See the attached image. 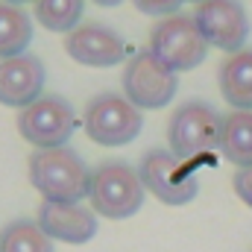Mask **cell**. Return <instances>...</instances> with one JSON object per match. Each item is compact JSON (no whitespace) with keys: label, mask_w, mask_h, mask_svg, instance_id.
<instances>
[{"label":"cell","mask_w":252,"mask_h":252,"mask_svg":"<svg viewBox=\"0 0 252 252\" xmlns=\"http://www.w3.org/2000/svg\"><path fill=\"white\" fill-rule=\"evenodd\" d=\"M144 129V115L124 94L103 91L85 106V135L100 147H124L132 144Z\"/></svg>","instance_id":"obj_6"},{"label":"cell","mask_w":252,"mask_h":252,"mask_svg":"<svg viewBox=\"0 0 252 252\" xmlns=\"http://www.w3.org/2000/svg\"><path fill=\"white\" fill-rule=\"evenodd\" d=\"M138 176L147 193H153L164 205H188L199 193V179L188 161L173 156L170 150H147L138 161Z\"/></svg>","instance_id":"obj_5"},{"label":"cell","mask_w":252,"mask_h":252,"mask_svg":"<svg viewBox=\"0 0 252 252\" xmlns=\"http://www.w3.org/2000/svg\"><path fill=\"white\" fill-rule=\"evenodd\" d=\"M132 6L144 15H153V18H167V15H176L182 0H132Z\"/></svg>","instance_id":"obj_18"},{"label":"cell","mask_w":252,"mask_h":252,"mask_svg":"<svg viewBox=\"0 0 252 252\" xmlns=\"http://www.w3.org/2000/svg\"><path fill=\"white\" fill-rule=\"evenodd\" d=\"M147 188L138 176V167L126 161H103L88 176L91 211L106 220H129L141 211Z\"/></svg>","instance_id":"obj_2"},{"label":"cell","mask_w":252,"mask_h":252,"mask_svg":"<svg viewBox=\"0 0 252 252\" xmlns=\"http://www.w3.org/2000/svg\"><path fill=\"white\" fill-rule=\"evenodd\" d=\"M47 70L38 56L21 53L12 59H0V103L9 109H27L44 94Z\"/></svg>","instance_id":"obj_12"},{"label":"cell","mask_w":252,"mask_h":252,"mask_svg":"<svg viewBox=\"0 0 252 252\" xmlns=\"http://www.w3.org/2000/svg\"><path fill=\"white\" fill-rule=\"evenodd\" d=\"M76 129V112L59 94H41L35 103L18 112V132L35 150L67 147Z\"/></svg>","instance_id":"obj_7"},{"label":"cell","mask_w":252,"mask_h":252,"mask_svg":"<svg viewBox=\"0 0 252 252\" xmlns=\"http://www.w3.org/2000/svg\"><path fill=\"white\" fill-rule=\"evenodd\" d=\"M220 129H223V115L211 103L188 100L170 115V124H167L170 153L193 164L196 158L211 156L220 147Z\"/></svg>","instance_id":"obj_3"},{"label":"cell","mask_w":252,"mask_h":252,"mask_svg":"<svg viewBox=\"0 0 252 252\" xmlns=\"http://www.w3.org/2000/svg\"><path fill=\"white\" fill-rule=\"evenodd\" d=\"M88 164L70 147L35 150L30 156V182L44 202H82L88 199Z\"/></svg>","instance_id":"obj_1"},{"label":"cell","mask_w":252,"mask_h":252,"mask_svg":"<svg viewBox=\"0 0 252 252\" xmlns=\"http://www.w3.org/2000/svg\"><path fill=\"white\" fill-rule=\"evenodd\" d=\"M64 53L85 67H115L126 59V41L106 24H79L67 32Z\"/></svg>","instance_id":"obj_10"},{"label":"cell","mask_w":252,"mask_h":252,"mask_svg":"<svg viewBox=\"0 0 252 252\" xmlns=\"http://www.w3.org/2000/svg\"><path fill=\"white\" fill-rule=\"evenodd\" d=\"M97 6H118V3H124V0H94Z\"/></svg>","instance_id":"obj_20"},{"label":"cell","mask_w":252,"mask_h":252,"mask_svg":"<svg viewBox=\"0 0 252 252\" xmlns=\"http://www.w3.org/2000/svg\"><path fill=\"white\" fill-rule=\"evenodd\" d=\"M232 188L241 196V202L252 208V167H241V170L232 176Z\"/></svg>","instance_id":"obj_19"},{"label":"cell","mask_w":252,"mask_h":252,"mask_svg":"<svg viewBox=\"0 0 252 252\" xmlns=\"http://www.w3.org/2000/svg\"><path fill=\"white\" fill-rule=\"evenodd\" d=\"M3 3H12V6H24V3H35V0H3Z\"/></svg>","instance_id":"obj_21"},{"label":"cell","mask_w":252,"mask_h":252,"mask_svg":"<svg viewBox=\"0 0 252 252\" xmlns=\"http://www.w3.org/2000/svg\"><path fill=\"white\" fill-rule=\"evenodd\" d=\"M220 156L238 170L252 167V112H229L220 129Z\"/></svg>","instance_id":"obj_14"},{"label":"cell","mask_w":252,"mask_h":252,"mask_svg":"<svg viewBox=\"0 0 252 252\" xmlns=\"http://www.w3.org/2000/svg\"><path fill=\"white\" fill-rule=\"evenodd\" d=\"M193 24L208 47L238 53L250 38V18L241 0H202L193 9Z\"/></svg>","instance_id":"obj_9"},{"label":"cell","mask_w":252,"mask_h":252,"mask_svg":"<svg viewBox=\"0 0 252 252\" xmlns=\"http://www.w3.org/2000/svg\"><path fill=\"white\" fill-rule=\"evenodd\" d=\"M32 41V18L12 3L0 0V59L27 53Z\"/></svg>","instance_id":"obj_15"},{"label":"cell","mask_w":252,"mask_h":252,"mask_svg":"<svg viewBox=\"0 0 252 252\" xmlns=\"http://www.w3.org/2000/svg\"><path fill=\"white\" fill-rule=\"evenodd\" d=\"M147 50L164 67H170L173 73L193 70L208 56V44H205L202 32L196 30L193 15H182V12L156 21V27L150 30V47Z\"/></svg>","instance_id":"obj_4"},{"label":"cell","mask_w":252,"mask_h":252,"mask_svg":"<svg viewBox=\"0 0 252 252\" xmlns=\"http://www.w3.org/2000/svg\"><path fill=\"white\" fill-rule=\"evenodd\" d=\"M35 223L50 241L73 247L88 244L97 235V214L82 202H41Z\"/></svg>","instance_id":"obj_11"},{"label":"cell","mask_w":252,"mask_h":252,"mask_svg":"<svg viewBox=\"0 0 252 252\" xmlns=\"http://www.w3.org/2000/svg\"><path fill=\"white\" fill-rule=\"evenodd\" d=\"M182 3H202V0H182Z\"/></svg>","instance_id":"obj_22"},{"label":"cell","mask_w":252,"mask_h":252,"mask_svg":"<svg viewBox=\"0 0 252 252\" xmlns=\"http://www.w3.org/2000/svg\"><path fill=\"white\" fill-rule=\"evenodd\" d=\"M220 94L235 112H252V47L229 53L217 70Z\"/></svg>","instance_id":"obj_13"},{"label":"cell","mask_w":252,"mask_h":252,"mask_svg":"<svg viewBox=\"0 0 252 252\" xmlns=\"http://www.w3.org/2000/svg\"><path fill=\"white\" fill-rule=\"evenodd\" d=\"M124 97L135 109H161L176 97L179 79L150 50H138L124 67Z\"/></svg>","instance_id":"obj_8"},{"label":"cell","mask_w":252,"mask_h":252,"mask_svg":"<svg viewBox=\"0 0 252 252\" xmlns=\"http://www.w3.org/2000/svg\"><path fill=\"white\" fill-rule=\"evenodd\" d=\"M0 252H53V241L35 220H12L0 229Z\"/></svg>","instance_id":"obj_16"},{"label":"cell","mask_w":252,"mask_h":252,"mask_svg":"<svg viewBox=\"0 0 252 252\" xmlns=\"http://www.w3.org/2000/svg\"><path fill=\"white\" fill-rule=\"evenodd\" d=\"M85 0H35V18L50 32H73L82 21Z\"/></svg>","instance_id":"obj_17"}]
</instances>
